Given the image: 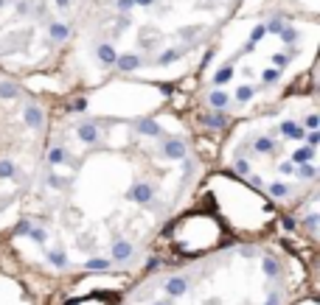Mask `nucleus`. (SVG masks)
I'll return each instance as SVG.
<instances>
[{
  "label": "nucleus",
  "instance_id": "5",
  "mask_svg": "<svg viewBox=\"0 0 320 305\" xmlns=\"http://www.w3.org/2000/svg\"><path fill=\"white\" fill-rule=\"evenodd\" d=\"M85 9L87 0H0V73L62 98Z\"/></svg>",
  "mask_w": 320,
  "mask_h": 305
},
{
  "label": "nucleus",
  "instance_id": "1",
  "mask_svg": "<svg viewBox=\"0 0 320 305\" xmlns=\"http://www.w3.org/2000/svg\"><path fill=\"white\" fill-rule=\"evenodd\" d=\"M208 151L171 90L110 81L53 98L11 227L23 263L51 274L129 269L199 196Z\"/></svg>",
  "mask_w": 320,
  "mask_h": 305
},
{
  "label": "nucleus",
  "instance_id": "2",
  "mask_svg": "<svg viewBox=\"0 0 320 305\" xmlns=\"http://www.w3.org/2000/svg\"><path fill=\"white\" fill-rule=\"evenodd\" d=\"M320 14L306 0H242L199 56L194 73L171 90L199 140L222 135L284 95L315 81Z\"/></svg>",
  "mask_w": 320,
  "mask_h": 305
},
{
  "label": "nucleus",
  "instance_id": "4",
  "mask_svg": "<svg viewBox=\"0 0 320 305\" xmlns=\"http://www.w3.org/2000/svg\"><path fill=\"white\" fill-rule=\"evenodd\" d=\"M292 260L275 241H230L152 269L121 305H287Z\"/></svg>",
  "mask_w": 320,
  "mask_h": 305
},
{
  "label": "nucleus",
  "instance_id": "7",
  "mask_svg": "<svg viewBox=\"0 0 320 305\" xmlns=\"http://www.w3.org/2000/svg\"><path fill=\"white\" fill-rule=\"evenodd\" d=\"M127 3L135 11L155 17L160 26L171 28L180 37L197 45H208L242 0H127Z\"/></svg>",
  "mask_w": 320,
  "mask_h": 305
},
{
  "label": "nucleus",
  "instance_id": "8",
  "mask_svg": "<svg viewBox=\"0 0 320 305\" xmlns=\"http://www.w3.org/2000/svg\"><path fill=\"white\" fill-rule=\"evenodd\" d=\"M0 76H3V73H0Z\"/></svg>",
  "mask_w": 320,
  "mask_h": 305
},
{
  "label": "nucleus",
  "instance_id": "3",
  "mask_svg": "<svg viewBox=\"0 0 320 305\" xmlns=\"http://www.w3.org/2000/svg\"><path fill=\"white\" fill-rule=\"evenodd\" d=\"M320 106L315 81L239 118L216 137V165L315 247L320 193Z\"/></svg>",
  "mask_w": 320,
  "mask_h": 305
},
{
  "label": "nucleus",
  "instance_id": "6",
  "mask_svg": "<svg viewBox=\"0 0 320 305\" xmlns=\"http://www.w3.org/2000/svg\"><path fill=\"white\" fill-rule=\"evenodd\" d=\"M53 98L0 76V219L17 216L34 177Z\"/></svg>",
  "mask_w": 320,
  "mask_h": 305
}]
</instances>
